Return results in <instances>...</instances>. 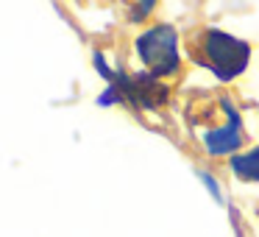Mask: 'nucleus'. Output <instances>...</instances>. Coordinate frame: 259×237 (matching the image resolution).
<instances>
[{
  "mask_svg": "<svg viewBox=\"0 0 259 237\" xmlns=\"http://www.w3.org/2000/svg\"><path fill=\"white\" fill-rule=\"evenodd\" d=\"M187 51L201 67L214 73L220 81L237 78L240 73H245L251 62V45L218 28H198L187 42Z\"/></svg>",
  "mask_w": 259,
  "mask_h": 237,
  "instance_id": "f257e3e1",
  "label": "nucleus"
},
{
  "mask_svg": "<svg viewBox=\"0 0 259 237\" xmlns=\"http://www.w3.org/2000/svg\"><path fill=\"white\" fill-rule=\"evenodd\" d=\"M137 53H140L142 64L151 70L153 78H164V75H173L181 64L179 56V34H176L173 25H153V28L142 31L137 36Z\"/></svg>",
  "mask_w": 259,
  "mask_h": 237,
  "instance_id": "f03ea898",
  "label": "nucleus"
},
{
  "mask_svg": "<svg viewBox=\"0 0 259 237\" xmlns=\"http://www.w3.org/2000/svg\"><path fill=\"white\" fill-rule=\"evenodd\" d=\"M242 120L240 114H237V109H231V114L226 120H220L218 126H212V129L203 134V148H206V153H212V156H226V153H240L242 148Z\"/></svg>",
  "mask_w": 259,
  "mask_h": 237,
  "instance_id": "7ed1b4c3",
  "label": "nucleus"
},
{
  "mask_svg": "<svg viewBox=\"0 0 259 237\" xmlns=\"http://www.w3.org/2000/svg\"><path fill=\"white\" fill-rule=\"evenodd\" d=\"M231 170L240 181H251L256 184L259 181V148H248V151H240L237 156H231Z\"/></svg>",
  "mask_w": 259,
  "mask_h": 237,
  "instance_id": "20e7f679",
  "label": "nucleus"
},
{
  "mask_svg": "<svg viewBox=\"0 0 259 237\" xmlns=\"http://www.w3.org/2000/svg\"><path fill=\"white\" fill-rule=\"evenodd\" d=\"M201 179H203V184H209V190H212V195H214V198H218V201H220V187L214 184V179H212V176L201 173Z\"/></svg>",
  "mask_w": 259,
  "mask_h": 237,
  "instance_id": "39448f33",
  "label": "nucleus"
}]
</instances>
